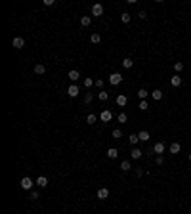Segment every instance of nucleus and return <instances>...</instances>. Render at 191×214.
Instances as JSON below:
<instances>
[{
	"label": "nucleus",
	"instance_id": "obj_1",
	"mask_svg": "<svg viewBox=\"0 0 191 214\" xmlns=\"http://www.w3.org/2000/svg\"><path fill=\"white\" fill-rule=\"evenodd\" d=\"M19 186H21V189H33V186H35V182H33L29 176H25V178H21V182H19Z\"/></svg>",
	"mask_w": 191,
	"mask_h": 214
},
{
	"label": "nucleus",
	"instance_id": "obj_2",
	"mask_svg": "<svg viewBox=\"0 0 191 214\" xmlns=\"http://www.w3.org/2000/svg\"><path fill=\"white\" fill-rule=\"evenodd\" d=\"M109 82L113 84V86L120 84V82H122V75H118V73H111V75H109Z\"/></svg>",
	"mask_w": 191,
	"mask_h": 214
},
{
	"label": "nucleus",
	"instance_id": "obj_3",
	"mask_svg": "<svg viewBox=\"0 0 191 214\" xmlns=\"http://www.w3.org/2000/svg\"><path fill=\"white\" fill-rule=\"evenodd\" d=\"M92 15H96V17L103 15V4H94L92 6Z\"/></svg>",
	"mask_w": 191,
	"mask_h": 214
},
{
	"label": "nucleus",
	"instance_id": "obj_4",
	"mask_svg": "<svg viewBox=\"0 0 191 214\" xmlns=\"http://www.w3.org/2000/svg\"><path fill=\"white\" fill-rule=\"evenodd\" d=\"M67 94H69V96H71V98H77L78 94H80V88H78L77 84H71V86L67 88Z\"/></svg>",
	"mask_w": 191,
	"mask_h": 214
},
{
	"label": "nucleus",
	"instance_id": "obj_5",
	"mask_svg": "<svg viewBox=\"0 0 191 214\" xmlns=\"http://www.w3.org/2000/svg\"><path fill=\"white\" fill-rule=\"evenodd\" d=\"M100 118H101V123H109L111 118H113V113H111V111H101V115H100Z\"/></svg>",
	"mask_w": 191,
	"mask_h": 214
},
{
	"label": "nucleus",
	"instance_id": "obj_6",
	"mask_svg": "<svg viewBox=\"0 0 191 214\" xmlns=\"http://www.w3.org/2000/svg\"><path fill=\"white\" fill-rule=\"evenodd\" d=\"M12 46H14L15 50H21L23 46H25V40H23L21 37H17V38H14V42H12Z\"/></svg>",
	"mask_w": 191,
	"mask_h": 214
},
{
	"label": "nucleus",
	"instance_id": "obj_7",
	"mask_svg": "<svg viewBox=\"0 0 191 214\" xmlns=\"http://www.w3.org/2000/svg\"><path fill=\"white\" fill-rule=\"evenodd\" d=\"M107 197H109V189H107V187H100V189H98V199H107Z\"/></svg>",
	"mask_w": 191,
	"mask_h": 214
},
{
	"label": "nucleus",
	"instance_id": "obj_8",
	"mask_svg": "<svg viewBox=\"0 0 191 214\" xmlns=\"http://www.w3.org/2000/svg\"><path fill=\"white\" fill-rule=\"evenodd\" d=\"M153 151L157 153V155H163V153H164V143H163V141H157V143L153 145Z\"/></svg>",
	"mask_w": 191,
	"mask_h": 214
},
{
	"label": "nucleus",
	"instance_id": "obj_9",
	"mask_svg": "<svg viewBox=\"0 0 191 214\" xmlns=\"http://www.w3.org/2000/svg\"><path fill=\"white\" fill-rule=\"evenodd\" d=\"M69 78H71V82H77L78 78H80V73H78L77 69H73V71H69V75H67Z\"/></svg>",
	"mask_w": 191,
	"mask_h": 214
},
{
	"label": "nucleus",
	"instance_id": "obj_10",
	"mask_svg": "<svg viewBox=\"0 0 191 214\" xmlns=\"http://www.w3.org/2000/svg\"><path fill=\"white\" fill-rule=\"evenodd\" d=\"M35 184H37L38 187H46V186H48V178H46V176H38Z\"/></svg>",
	"mask_w": 191,
	"mask_h": 214
},
{
	"label": "nucleus",
	"instance_id": "obj_11",
	"mask_svg": "<svg viewBox=\"0 0 191 214\" xmlns=\"http://www.w3.org/2000/svg\"><path fill=\"white\" fill-rule=\"evenodd\" d=\"M122 67L124 69H132L134 67V59L132 57H124L122 59Z\"/></svg>",
	"mask_w": 191,
	"mask_h": 214
},
{
	"label": "nucleus",
	"instance_id": "obj_12",
	"mask_svg": "<svg viewBox=\"0 0 191 214\" xmlns=\"http://www.w3.org/2000/svg\"><path fill=\"white\" fill-rule=\"evenodd\" d=\"M126 103H128V98H126V96H122V94H120V96H117V105H118V107H124Z\"/></svg>",
	"mask_w": 191,
	"mask_h": 214
},
{
	"label": "nucleus",
	"instance_id": "obj_13",
	"mask_svg": "<svg viewBox=\"0 0 191 214\" xmlns=\"http://www.w3.org/2000/svg\"><path fill=\"white\" fill-rule=\"evenodd\" d=\"M90 23H92L90 15H82V17H80V25H82V27H90Z\"/></svg>",
	"mask_w": 191,
	"mask_h": 214
},
{
	"label": "nucleus",
	"instance_id": "obj_14",
	"mask_svg": "<svg viewBox=\"0 0 191 214\" xmlns=\"http://www.w3.org/2000/svg\"><path fill=\"white\" fill-rule=\"evenodd\" d=\"M170 84H172L174 88H178V86H180V84H182V77H180V75H176V77H172V78H170Z\"/></svg>",
	"mask_w": 191,
	"mask_h": 214
},
{
	"label": "nucleus",
	"instance_id": "obj_15",
	"mask_svg": "<svg viewBox=\"0 0 191 214\" xmlns=\"http://www.w3.org/2000/svg\"><path fill=\"white\" fill-rule=\"evenodd\" d=\"M107 157H109V159H117V157H118V149L109 147V149H107Z\"/></svg>",
	"mask_w": 191,
	"mask_h": 214
},
{
	"label": "nucleus",
	"instance_id": "obj_16",
	"mask_svg": "<svg viewBox=\"0 0 191 214\" xmlns=\"http://www.w3.org/2000/svg\"><path fill=\"white\" fill-rule=\"evenodd\" d=\"M151 98H153L155 101L163 100V90H153V92H151Z\"/></svg>",
	"mask_w": 191,
	"mask_h": 214
},
{
	"label": "nucleus",
	"instance_id": "obj_17",
	"mask_svg": "<svg viewBox=\"0 0 191 214\" xmlns=\"http://www.w3.org/2000/svg\"><path fill=\"white\" fill-rule=\"evenodd\" d=\"M128 141H130V145H132V147H136V145H138V141H140V138H138V134H130Z\"/></svg>",
	"mask_w": 191,
	"mask_h": 214
},
{
	"label": "nucleus",
	"instance_id": "obj_18",
	"mask_svg": "<svg viewBox=\"0 0 191 214\" xmlns=\"http://www.w3.org/2000/svg\"><path fill=\"white\" fill-rule=\"evenodd\" d=\"M130 155H132V159H140V157L143 155V151L138 149V147H132V153H130Z\"/></svg>",
	"mask_w": 191,
	"mask_h": 214
},
{
	"label": "nucleus",
	"instance_id": "obj_19",
	"mask_svg": "<svg viewBox=\"0 0 191 214\" xmlns=\"http://www.w3.org/2000/svg\"><path fill=\"white\" fill-rule=\"evenodd\" d=\"M138 138H140V141H149V132H147V130H141V132L138 134Z\"/></svg>",
	"mask_w": 191,
	"mask_h": 214
},
{
	"label": "nucleus",
	"instance_id": "obj_20",
	"mask_svg": "<svg viewBox=\"0 0 191 214\" xmlns=\"http://www.w3.org/2000/svg\"><path fill=\"white\" fill-rule=\"evenodd\" d=\"M180 149H182V147H180V143H178V141H174L172 145H170V153H172V155L180 153Z\"/></svg>",
	"mask_w": 191,
	"mask_h": 214
},
{
	"label": "nucleus",
	"instance_id": "obj_21",
	"mask_svg": "<svg viewBox=\"0 0 191 214\" xmlns=\"http://www.w3.org/2000/svg\"><path fill=\"white\" fill-rule=\"evenodd\" d=\"M130 168H132V164H130V161H122V163H120V170H122V172H128Z\"/></svg>",
	"mask_w": 191,
	"mask_h": 214
},
{
	"label": "nucleus",
	"instance_id": "obj_22",
	"mask_svg": "<svg viewBox=\"0 0 191 214\" xmlns=\"http://www.w3.org/2000/svg\"><path fill=\"white\" fill-rule=\"evenodd\" d=\"M35 73H37V75H44V73H46V67H44L42 63L35 65Z\"/></svg>",
	"mask_w": 191,
	"mask_h": 214
},
{
	"label": "nucleus",
	"instance_id": "obj_23",
	"mask_svg": "<svg viewBox=\"0 0 191 214\" xmlns=\"http://www.w3.org/2000/svg\"><path fill=\"white\" fill-rule=\"evenodd\" d=\"M84 86H86V88H88V90H90V88H92V86H96V80H92V78H90V77H86V78H84Z\"/></svg>",
	"mask_w": 191,
	"mask_h": 214
},
{
	"label": "nucleus",
	"instance_id": "obj_24",
	"mask_svg": "<svg viewBox=\"0 0 191 214\" xmlns=\"http://www.w3.org/2000/svg\"><path fill=\"white\" fill-rule=\"evenodd\" d=\"M138 96H140V100H145V98L149 96V92H147L145 88H140V90H138Z\"/></svg>",
	"mask_w": 191,
	"mask_h": 214
},
{
	"label": "nucleus",
	"instance_id": "obj_25",
	"mask_svg": "<svg viewBox=\"0 0 191 214\" xmlns=\"http://www.w3.org/2000/svg\"><path fill=\"white\" fill-rule=\"evenodd\" d=\"M98 98H100L101 101H107V100H109V94H107L105 90H101V92H98Z\"/></svg>",
	"mask_w": 191,
	"mask_h": 214
},
{
	"label": "nucleus",
	"instance_id": "obj_26",
	"mask_svg": "<svg viewBox=\"0 0 191 214\" xmlns=\"http://www.w3.org/2000/svg\"><path fill=\"white\" fill-rule=\"evenodd\" d=\"M120 19H122V23H130V19H132V15L128 14V12H124V14L120 15Z\"/></svg>",
	"mask_w": 191,
	"mask_h": 214
},
{
	"label": "nucleus",
	"instance_id": "obj_27",
	"mask_svg": "<svg viewBox=\"0 0 191 214\" xmlns=\"http://www.w3.org/2000/svg\"><path fill=\"white\" fill-rule=\"evenodd\" d=\"M174 69H176L178 73H182V71H183V63H182V61H176V63H174Z\"/></svg>",
	"mask_w": 191,
	"mask_h": 214
},
{
	"label": "nucleus",
	"instance_id": "obj_28",
	"mask_svg": "<svg viewBox=\"0 0 191 214\" xmlns=\"http://www.w3.org/2000/svg\"><path fill=\"white\" fill-rule=\"evenodd\" d=\"M140 109H141V111H147V109H149V103H147L145 100H141V101H140Z\"/></svg>",
	"mask_w": 191,
	"mask_h": 214
},
{
	"label": "nucleus",
	"instance_id": "obj_29",
	"mask_svg": "<svg viewBox=\"0 0 191 214\" xmlns=\"http://www.w3.org/2000/svg\"><path fill=\"white\" fill-rule=\"evenodd\" d=\"M90 40L94 42V44H98V42H100L101 38H100V35H98V33H94V35H92V37H90Z\"/></svg>",
	"mask_w": 191,
	"mask_h": 214
},
{
	"label": "nucleus",
	"instance_id": "obj_30",
	"mask_svg": "<svg viewBox=\"0 0 191 214\" xmlns=\"http://www.w3.org/2000/svg\"><path fill=\"white\" fill-rule=\"evenodd\" d=\"M96 118H98V117H96L94 113H90V115H88V118H86V121H88V124H94V123H96Z\"/></svg>",
	"mask_w": 191,
	"mask_h": 214
},
{
	"label": "nucleus",
	"instance_id": "obj_31",
	"mask_svg": "<svg viewBox=\"0 0 191 214\" xmlns=\"http://www.w3.org/2000/svg\"><path fill=\"white\" fill-rule=\"evenodd\" d=\"M126 121H128L126 113H120V115H118V123H126Z\"/></svg>",
	"mask_w": 191,
	"mask_h": 214
},
{
	"label": "nucleus",
	"instance_id": "obj_32",
	"mask_svg": "<svg viewBox=\"0 0 191 214\" xmlns=\"http://www.w3.org/2000/svg\"><path fill=\"white\" fill-rule=\"evenodd\" d=\"M92 100H94V96H92L90 92H88L86 96H84V101H86V103H92Z\"/></svg>",
	"mask_w": 191,
	"mask_h": 214
},
{
	"label": "nucleus",
	"instance_id": "obj_33",
	"mask_svg": "<svg viewBox=\"0 0 191 214\" xmlns=\"http://www.w3.org/2000/svg\"><path fill=\"white\" fill-rule=\"evenodd\" d=\"M113 138H117V140H118V138H122V132H120L118 128H117V130H113Z\"/></svg>",
	"mask_w": 191,
	"mask_h": 214
},
{
	"label": "nucleus",
	"instance_id": "obj_34",
	"mask_svg": "<svg viewBox=\"0 0 191 214\" xmlns=\"http://www.w3.org/2000/svg\"><path fill=\"white\" fill-rule=\"evenodd\" d=\"M163 155H157V159H155V163H157V164H163Z\"/></svg>",
	"mask_w": 191,
	"mask_h": 214
},
{
	"label": "nucleus",
	"instance_id": "obj_35",
	"mask_svg": "<svg viewBox=\"0 0 191 214\" xmlns=\"http://www.w3.org/2000/svg\"><path fill=\"white\" fill-rule=\"evenodd\" d=\"M31 199L37 201V199H38V191H31Z\"/></svg>",
	"mask_w": 191,
	"mask_h": 214
},
{
	"label": "nucleus",
	"instance_id": "obj_36",
	"mask_svg": "<svg viewBox=\"0 0 191 214\" xmlns=\"http://www.w3.org/2000/svg\"><path fill=\"white\" fill-rule=\"evenodd\" d=\"M96 86H98V88H103V80H101V78H98V80H96Z\"/></svg>",
	"mask_w": 191,
	"mask_h": 214
},
{
	"label": "nucleus",
	"instance_id": "obj_37",
	"mask_svg": "<svg viewBox=\"0 0 191 214\" xmlns=\"http://www.w3.org/2000/svg\"><path fill=\"white\" fill-rule=\"evenodd\" d=\"M138 17H140V19H145V17H147V14H145V12H143V10H141L140 14H138Z\"/></svg>",
	"mask_w": 191,
	"mask_h": 214
},
{
	"label": "nucleus",
	"instance_id": "obj_38",
	"mask_svg": "<svg viewBox=\"0 0 191 214\" xmlns=\"http://www.w3.org/2000/svg\"><path fill=\"white\" fill-rule=\"evenodd\" d=\"M189 161H191V153H189Z\"/></svg>",
	"mask_w": 191,
	"mask_h": 214
}]
</instances>
